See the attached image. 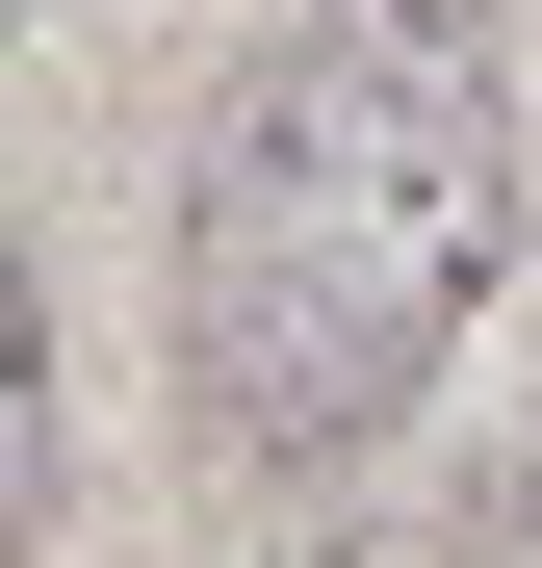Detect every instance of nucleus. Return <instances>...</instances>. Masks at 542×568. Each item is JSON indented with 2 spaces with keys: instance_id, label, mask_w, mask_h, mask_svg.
Returning <instances> with one entry per match:
<instances>
[{
  "instance_id": "7ed1b4c3",
  "label": "nucleus",
  "mask_w": 542,
  "mask_h": 568,
  "mask_svg": "<svg viewBox=\"0 0 542 568\" xmlns=\"http://www.w3.org/2000/svg\"><path fill=\"white\" fill-rule=\"evenodd\" d=\"M491 568H542V439H517V517H491Z\"/></svg>"
},
{
  "instance_id": "20e7f679",
  "label": "nucleus",
  "mask_w": 542,
  "mask_h": 568,
  "mask_svg": "<svg viewBox=\"0 0 542 568\" xmlns=\"http://www.w3.org/2000/svg\"><path fill=\"white\" fill-rule=\"evenodd\" d=\"M336 568H466V542H336Z\"/></svg>"
},
{
  "instance_id": "f03ea898",
  "label": "nucleus",
  "mask_w": 542,
  "mask_h": 568,
  "mask_svg": "<svg viewBox=\"0 0 542 568\" xmlns=\"http://www.w3.org/2000/svg\"><path fill=\"white\" fill-rule=\"evenodd\" d=\"M52 517V362H27V233H0V542Z\"/></svg>"
},
{
  "instance_id": "f257e3e1",
  "label": "nucleus",
  "mask_w": 542,
  "mask_h": 568,
  "mask_svg": "<svg viewBox=\"0 0 542 568\" xmlns=\"http://www.w3.org/2000/svg\"><path fill=\"white\" fill-rule=\"evenodd\" d=\"M517 258V52L491 0H285L258 104L181 181V388L258 465H361Z\"/></svg>"
}]
</instances>
